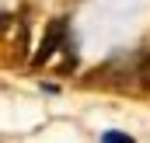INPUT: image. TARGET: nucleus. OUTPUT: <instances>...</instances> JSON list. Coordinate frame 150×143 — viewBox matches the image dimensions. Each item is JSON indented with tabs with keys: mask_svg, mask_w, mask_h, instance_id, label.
Returning a JSON list of instances; mask_svg holds the SVG:
<instances>
[{
	"mask_svg": "<svg viewBox=\"0 0 150 143\" xmlns=\"http://www.w3.org/2000/svg\"><path fill=\"white\" fill-rule=\"evenodd\" d=\"M63 38H67V21L63 18H56L52 25H49V32H45V38H42V45L35 49V56H32V63H45L59 45H63Z\"/></svg>",
	"mask_w": 150,
	"mask_h": 143,
	"instance_id": "1",
	"label": "nucleus"
},
{
	"mask_svg": "<svg viewBox=\"0 0 150 143\" xmlns=\"http://www.w3.org/2000/svg\"><path fill=\"white\" fill-rule=\"evenodd\" d=\"M101 143H136L133 136H126V133H115V129H108L105 136H101Z\"/></svg>",
	"mask_w": 150,
	"mask_h": 143,
	"instance_id": "2",
	"label": "nucleus"
}]
</instances>
